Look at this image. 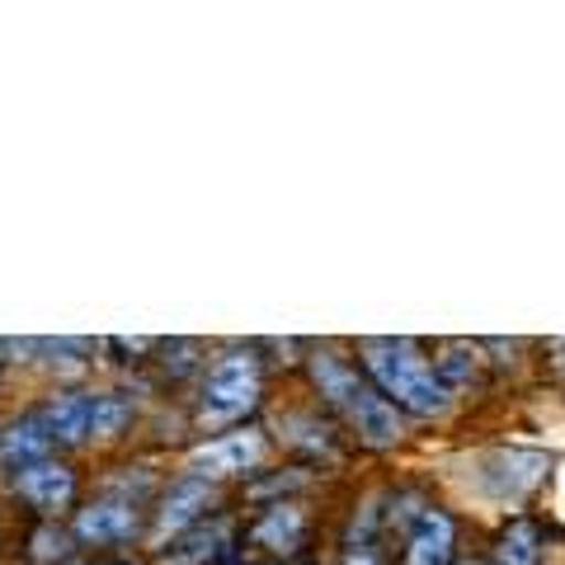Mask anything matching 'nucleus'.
Instances as JSON below:
<instances>
[{
  "label": "nucleus",
  "instance_id": "a211bd4d",
  "mask_svg": "<svg viewBox=\"0 0 565 565\" xmlns=\"http://www.w3.org/2000/svg\"><path fill=\"white\" fill-rule=\"evenodd\" d=\"M330 565H396V546L386 537H334Z\"/></svg>",
  "mask_w": 565,
  "mask_h": 565
},
{
  "label": "nucleus",
  "instance_id": "dca6fc26",
  "mask_svg": "<svg viewBox=\"0 0 565 565\" xmlns=\"http://www.w3.org/2000/svg\"><path fill=\"white\" fill-rule=\"evenodd\" d=\"M490 565H546V527L533 514H514L494 527L486 546Z\"/></svg>",
  "mask_w": 565,
  "mask_h": 565
},
{
  "label": "nucleus",
  "instance_id": "412c9836",
  "mask_svg": "<svg viewBox=\"0 0 565 565\" xmlns=\"http://www.w3.org/2000/svg\"><path fill=\"white\" fill-rule=\"evenodd\" d=\"M232 565H278V561H264V556H250V552H241Z\"/></svg>",
  "mask_w": 565,
  "mask_h": 565
},
{
  "label": "nucleus",
  "instance_id": "6ab92c4d",
  "mask_svg": "<svg viewBox=\"0 0 565 565\" xmlns=\"http://www.w3.org/2000/svg\"><path fill=\"white\" fill-rule=\"evenodd\" d=\"M99 565H151L147 552H122V556H99Z\"/></svg>",
  "mask_w": 565,
  "mask_h": 565
},
{
  "label": "nucleus",
  "instance_id": "4be33fe9",
  "mask_svg": "<svg viewBox=\"0 0 565 565\" xmlns=\"http://www.w3.org/2000/svg\"><path fill=\"white\" fill-rule=\"evenodd\" d=\"M71 565H99V556H85V552H81V556L71 561Z\"/></svg>",
  "mask_w": 565,
  "mask_h": 565
},
{
  "label": "nucleus",
  "instance_id": "7ed1b4c3",
  "mask_svg": "<svg viewBox=\"0 0 565 565\" xmlns=\"http://www.w3.org/2000/svg\"><path fill=\"white\" fill-rule=\"evenodd\" d=\"M353 359L367 373V382L396 405L411 424H444L457 411V396L434 373L429 344L405 340V334H363L353 340Z\"/></svg>",
  "mask_w": 565,
  "mask_h": 565
},
{
  "label": "nucleus",
  "instance_id": "5701e85b",
  "mask_svg": "<svg viewBox=\"0 0 565 565\" xmlns=\"http://www.w3.org/2000/svg\"><path fill=\"white\" fill-rule=\"evenodd\" d=\"M307 565H326V561H307Z\"/></svg>",
  "mask_w": 565,
  "mask_h": 565
},
{
  "label": "nucleus",
  "instance_id": "aec40b11",
  "mask_svg": "<svg viewBox=\"0 0 565 565\" xmlns=\"http://www.w3.org/2000/svg\"><path fill=\"white\" fill-rule=\"evenodd\" d=\"M457 565H490V561H486V552H467V546H462V556H457Z\"/></svg>",
  "mask_w": 565,
  "mask_h": 565
},
{
  "label": "nucleus",
  "instance_id": "0eeeda50",
  "mask_svg": "<svg viewBox=\"0 0 565 565\" xmlns=\"http://www.w3.org/2000/svg\"><path fill=\"white\" fill-rule=\"evenodd\" d=\"M147 519H151V504L90 486L85 500L76 504V514L66 519V527L85 556H122L147 546Z\"/></svg>",
  "mask_w": 565,
  "mask_h": 565
},
{
  "label": "nucleus",
  "instance_id": "2eb2a0df",
  "mask_svg": "<svg viewBox=\"0 0 565 565\" xmlns=\"http://www.w3.org/2000/svg\"><path fill=\"white\" fill-rule=\"evenodd\" d=\"M52 452H57V448H52L43 419L33 415V405H24V411H10L6 419H0V476L20 471L29 462H43V457H52Z\"/></svg>",
  "mask_w": 565,
  "mask_h": 565
},
{
  "label": "nucleus",
  "instance_id": "f3484780",
  "mask_svg": "<svg viewBox=\"0 0 565 565\" xmlns=\"http://www.w3.org/2000/svg\"><path fill=\"white\" fill-rule=\"evenodd\" d=\"M81 556L66 519H29L20 533V561L24 565H71Z\"/></svg>",
  "mask_w": 565,
  "mask_h": 565
},
{
  "label": "nucleus",
  "instance_id": "423d86ee",
  "mask_svg": "<svg viewBox=\"0 0 565 565\" xmlns=\"http://www.w3.org/2000/svg\"><path fill=\"white\" fill-rule=\"evenodd\" d=\"M274 457H278L274 438L255 419V424H241V429H226V434L189 438V444L174 452V467L189 471V476H203V481L236 494L241 486H250L259 471H269Z\"/></svg>",
  "mask_w": 565,
  "mask_h": 565
},
{
  "label": "nucleus",
  "instance_id": "39448f33",
  "mask_svg": "<svg viewBox=\"0 0 565 565\" xmlns=\"http://www.w3.org/2000/svg\"><path fill=\"white\" fill-rule=\"evenodd\" d=\"M321 533H326V514L316 509L311 494H288V500H264L241 509V552L278 565L316 561Z\"/></svg>",
  "mask_w": 565,
  "mask_h": 565
},
{
  "label": "nucleus",
  "instance_id": "1a4fd4ad",
  "mask_svg": "<svg viewBox=\"0 0 565 565\" xmlns=\"http://www.w3.org/2000/svg\"><path fill=\"white\" fill-rule=\"evenodd\" d=\"M0 486H6L10 504L24 509V519H71L76 504L85 500V490H90V476H85L81 457L52 452L43 462L0 476Z\"/></svg>",
  "mask_w": 565,
  "mask_h": 565
},
{
  "label": "nucleus",
  "instance_id": "4468645a",
  "mask_svg": "<svg viewBox=\"0 0 565 565\" xmlns=\"http://www.w3.org/2000/svg\"><path fill=\"white\" fill-rule=\"evenodd\" d=\"M429 359H434V373L444 377V386L457 401H467L471 392H481L486 386L490 363H486L481 340H434Z\"/></svg>",
  "mask_w": 565,
  "mask_h": 565
},
{
  "label": "nucleus",
  "instance_id": "f03ea898",
  "mask_svg": "<svg viewBox=\"0 0 565 565\" xmlns=\"http://www.w3.org/2000/svg\"><path fill=\"white\" fill-rule=\"evenodd\" d=\"M269 392H274V363L264 353V340L212 344L199 382L184 396L189 438L226 434V429H241V424L264 419V411L274 401Z\"/></svg>",
  "mask_w": 565,
  "mask_h": 565
},
{
  "label": "nucleus",
  "instance_id": "ddd939ff",
  "mask_svg": "<svg viewBox=\"0 0 565 565\" xmlns=\"http://www.w3.org/2000/svg\"><path fill=\"white\" fill-rule=\"evenodd\" d=\"M457 556H462V519L448 504H429L405 533L396 565H457Z\"/></svg>",
  "mask_w": 565,
  "mask_h": 565
},
{
  "label": "nucleus",
  "instance_id": "f257e3e1",
  "mask_svg": "<svg viewBox=\"0 0 565 565\" xmlns=\"http://www.w3.org/2000/svg\"><path fill=\"white\" fill-rule=\"evenodd\" d=\"M302 386L340 419V429L349 434V444L359 452L386 457L411 444V419H405L392 401H386L367 373L353 359V349L344 340H307L302 344Z\"/></svg>",
  "mask_w": 565,
  "mask_h": 565
},
{
  "label": "nucleus",
  "instance_id": "9b49d317",
  "mask_svg": "<svg viewBox=\"0 0 565 565\" xmlns=\"http://www.w3.org/2000/svg\"><path fill=\"white\" fill-rule=\"evenodd\" d=\"M141 401L147 396H137L122 382H90V452H132V438L141 429Z\"/></svg>",
  "mask_w": 565,
  "mask_h": 565
},
{
  "label": "nucleus",
  "instance_id": "20e7f679",
  "mask_svg": "<svg viewBox=\"0 0 565 565\" xmlns=\"http://www.w3.org/2000/svg\"><path fill=\"white\" fill-rule=\"evenodd\" d=\"M259 424L269 429L274 452H282L297 467H311L316 476L344 471L353 462V452H359L349 444V434L340 429V419H334L307 386L292 396H282V401H269V411H264Z\"/></svg>",
  "mask_w": 565,
  "mask_h": 565
},
{
  "label": "nucleus",
  "instance_id": "9d476101",
  "mask_svg": "<svg viewBox=\"0 0 565 565\" xmlns=\"http://www.w3.org/2000/svg\"><path fill=\"white\" fill-rule=\"evenodd\" d=\"M29 405L43 419L57 452L66 457L90 452V382H43V392Z\"/></svg>",
  "mask_w": 565,
  "mask_h": 565
},
{
  "label": "nucleus",
  "instance_id": "f8f14e48",
  "mask_svg": "<svg viewBox=\"0 0 565 565\" xmlns=\"http://www.w3.org/2000/svg\"><path fill=\"white\" fill-rule=\"evenodd\" d=\"M241 556V509L212 514L151 556V565H232Z\"/></svg>",
  "mask_w": 565,
  "mask_h": 565
},
{
  "label": "nucleus",
  "instance_id": "6e6552de",
  "mask_svg": "<svg viewBox=\"0 0 565 565\" xmlns=\"http://www.w3.org/2000/svg\"><path fill=\"white\" fill-rule=\"evenodd\" d=\"M226 509H236V494L203 481V476H189L180 467H170L161 494H156L151 504V519H147V546L141 552L156 556L161 546H170L174 537H184L189 527L207 523L212 514H226Z\"/></svg>",
  "mask_w": 565,
  "mask_h": 565
}]
</instances>
